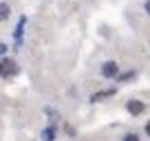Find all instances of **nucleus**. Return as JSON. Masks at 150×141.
<instances>
[{"mask_svg": "<svg viewBox=\"0 0 150 141\" xmlns=\"http://www.w3.org/2000/svg\"><path fill=\"white\" fill-rule=\"evenodd\" d=\"M115 95V88H106V90H99V93H95V95H91V102H99V99H106V97H112Z\"/></svg>", "mask_w": 150, "mask_h": 141, "instance_id": "obj_6", "label": "nucleus"}, {"mask_svg": "<svg viewBox=\"0 0 150 141\" xmlns=\"http://www.w3.org/2000/svg\"><path fill=\"white\" fill-rule=\"evenodd\" d=\"M24 24H27V18H20L18 20V27H16V31H13V38H16V47H20L22 44V29H24Z\"/></svg>", "mask_w": 150, "mask_h": 141, "instance_id": "obj_4", "label": "nucleus"}, {"mask_svg": "<svg viewBox=\"0 0 150 141\" xmlns=\"http://www.w3.org/2000/svg\"><path fill=\"white\" fill-rule=\"evenodd\" d=\"M16 62H11V60H2L0 62V77H5V75H13L16 73Z\"/></svg>", "mask_w": 150, "mask_h": 141, "instance_id": "obj_3", "label": "nucleus"}, {"mask_svg": "<svg viewBox=\"0 0 150 141\" xmlns=\"http://www.w3.org/2000/svg\"><path fill=\"white\" fill-rule=\"evenodd\" d=\"M135 77V70H128V73H124V75H117V80L119 82H128V80H132Z\"/></svg>", "mask_w": 150, "mask_h": 141, "instance_id": "obj_9", "label": "nucleus"}, {"mask_svg": "<svg viewBox=\"0 0 150 141\" xmlns=\"http://www.w3.org/2000/svg\"><path fill=\"white\" fill-rule=\"evenodd\" d=\"M7 49H9L7 44H0V55H5V53H7Z\"/></svg>", "mask_w": 150, "mask_h": 141, "instance_id": "obj_11", "label": "nucleus"}, {"mask_svg": "<svg viewBox=\"0 0 150 141\" xmlns=\"http://www.w3.org/2000/svg\"><path fill=\"white\" fill-rule=\"evenodd\" d=\"M122 141H141V139H139V135H137V132H128V135L122 137Z\"/></svg>", "mask_w": 150, "mask_h": 141, "instance_id": "obj_8", "label": "nucleus"}, {"mask_svg": "<svg viewBox=\"0 0 150 141\" xmlns=\"http://www.w3.org/2000/svg\"><path fill=\"white\" fill-rule=\"evenodd\" d=\"M55 135H57V128H55V123H51L49 128L42 130V141H55Z\"/></svg>", "mask_w": 150, "mask_h": 141, "instance_id": "obj_5", "label": "nucleus"}, {"mask_svg": "<svg viewBox=\"0 0 150 141\" xmlns=\"http://www.w3.org/2000/svg\"><path fill=\"white\" fill-rule=\"evenodd\" d=\"M126 110L137 117V115H141V113L146 110V104L139 102V99H130V102H126Z\"/></svg>", "mask_w": 150, "mask_h": 141, "instance_id": "obj_2", "label": "nucleus"}, {"mask_svg": "<svg viewBox=\"0 0 150 141\" xmlns=\"http://www.w3.org/2000/svg\"><path fill=\"white\" fill-rule=\"evenodd\" d=\"M9 16H11V7L7 2H0V22L9 20Z\"/></svg>", "mask_w": 150, "mask_h": 141, "instance_id": "obj_7", "label": "nucleus"}, {"mask_svg": "<svg viewBox=\"0 0 150 141\" xmlns=\"http://www.w3.org/2000/svg\"><path fill=\"white\" fill-rule=\"evenodd\" d=\"M119 75V64L115 60H108L102 64V77L104 80H115Z\"/></svg>", "mask_w": 150, "mask_h": 141, "instance_id": "obj_1", "label": "nucleus"}, {"mask_svg": "<svg viewBox=\"0 0 150 141\" xmlns=\"http://www.w3.org/2000/svg\"><path fill=\"white\" fill-rule=\"evenodd\" d=\"M146 135H148V137H150V121H148V123H146Z\"/></svg>", "mask_w": 150, "mask_h": 141, "instance_id": "obj_12", "label": "nucleus"}, {"mask_svg": "<svg viewBox=\"0 0 150 141\" xmlns=\"http://www.w3.org/2000/svg\"><path fill=\"white\" fill-rule=\"evenodd\" d=\"M144 11L150 16V0H146V2H144Z\"/></svg>", "mask_w": 150, "mask_h": 141, "instance_id": "obj_10", "label": "nucleus"}]
</instances>
